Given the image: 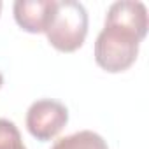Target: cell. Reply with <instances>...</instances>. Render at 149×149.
<instances>
[{
	"mask_svg": "<svg viewBox=\"0 0 149 149\" xmlns=\"http://www.w3.org/2000/svg\"><path fill=\"white\" fill-rule=\"evenodd\" d=\"M147 7L137 0L114 2L105 16V25L95 40V61L100 68L118 74L128 70L139 54V46L147 33Z\"/></svg>",
	"mask_w": 149,
	"mask_h": 149,
	"instance_id": "cell-1",
	"label": "cell"
},
{
	"mask_svg": "<svg viewBox=\"0 0 149 149\" xmlns=\"http://www.w3.org/2000/svg\"><path fill=\"white\" fill-rule=\"evenodd\" d=\"M44 33L54 49L61 53L77 51L88 35V13L84 6L76 0H54Z\"/></svg>",
	"mask_w": 149,
	"mask_h": 149,
	"instance_id": "cell-2",
	"label": "cell"
},
{
	"mask_svg": "<svg viewBox=\"0 0 149 149\" xmlns=\"http://www.w3.org/2000/svg\"><path fill=\"white\" fill-rule=\"evenodd\" d=\"M68 123L67 107L51 98H40L33 102L26 111V130L37 140H51Z\"/></svg>",
	"mask_w": 149,
	"mask_h": 149,
	"instance_id": "cell-3",
	"label": "cell"
},
{
	"mask_svg": "<svg viewBox=\"0 0 149 149\" xmlns=\"http://www.w3.org/2000/svg\"><path fill=\"white\" fill-rule=\"evenodd\" d=\"M54 0H16L13 6L16 23L28 33L46 32Z\"/></svg>",
	"mask_w": 149,
	"mask_h": 149,
	"instance_id": "cell-4",
	"label": "cell"
},
{
	"mask_svg": "<svg viewBox=\"0 0 149 149\" xmlns=\"http://www.w3.org/2000/svg\"><path fill=\"white\" fill-rule=\"evenodd\" d=\"M51 149H109V146L102 135L91 130H83L56 140Z\"/></svg>",
	"mask_w": 149,
	"mask_h": 149,
	"instance_id": "cell-5",
	"label": "cell"
},
{
	"mask_svg": "<svg viewBox=\"0 0 149 149\" xmlns=\"http://www.w3.org/2000/svg\"><path fill=\"white\" fill-rule=\"evenodd\" d=\"M0 149H26L18 126L4 118H0Z\"/></svg>",
	"mask_w": 149,
	"mask_h": 149,
	"instance_id": "cell-6",
	"label": "cell"
},
{
	"mask_svg": "<svg viewBox=\"0 0 149 149\" xmlns=\"http://www.w3.org/2000/svg\"><path fill=\"white\" fill-rule=\"evenodd\" d=\"M2 84H4V76L0 74V88H2Z\"/></svg>",
	"mask_w": 149,
	"mask_h": 149,
	"instance_id": "cell-7",
	"label": "cell"
},
{
	"mask_svg": "<svg viewBox=\"0 0 149 149\" xmlns=\"http://www.w3.org/2000/svg\"><path fill=\"white\" fill-rule=\"evenodd\" d=\"M0 13H2V2H0Z\"/></svg>",
	"mask_w": 149,
	"mask_h": 149,
	"instance_id": "cell-8",
	"label": "cell"
}]
</instances>
